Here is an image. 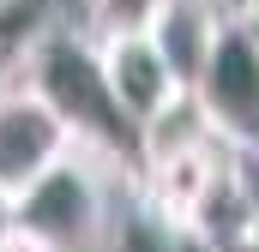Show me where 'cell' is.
Instances as JSON below:
<instances>
[{
    "label": "cell",
    "instance_id": "cell-7",
    "mask_svg": "<svg viewBox=\"0 0 259 252\" xmlns=\"http://www.w3.org/2000/svg\"><path fill=\"white\" fill-rule=\"evenodd\" d=\"M49 30H55V0H0V84L24 78Z\"/></svg>",
    "mask_w": 259,
    "mask_h": 252
},
{
    "label": "cell",
    "instance_id": "cell-3",
    "mask_svg": "<svg viewBox=\"0 0 259 252\" xmlns=\"http://www.w3.org/2000/svg\"><path fill=\"white\" fill-rule=\"evenodd\" d=\"M193 96L235 150L259 156V42L247 36L241 18H223V30L193 78Z\"/></svg>",
    "mask_w": 259,
    "mask_h": 252
},
{
    "label": "cell",
    "instance_id": "cell-12",
    "mask_svg": "<svg viewBox=\"0 0 259 252\" xmlns=\"http://www.w3.org/2000/svg\"><path fill=\"white\" fill-rule=\"evenodd\" d=\"M241 24H247V36H253V42H259V0H253V6H247V12H241Z\"/></svg>",
    "mask_w": 259,
    "mask_h": 252
},
{
    "label": "cell",
    "instance_id": "cell-4",
    "mask_svg": "<svg viewBox=\"0 0 259 252\" xmlns=\"http://www.w3.org/2000/svg\"><path fill=\"white\" fill-rule=\"evenodd\" d=\"M72 150V126L18 78V84H0V192L18 198L36 174H49Z\"/></svg>",
    "mask_w": 259,
    "mask_h": 252
},
{
    "label": "cell",
    "instance_id": "cell-6",
    "mask_svg": "<svg viewBox=\"0 0 259 252\" xmlns=\"http://www.w3.org/2000/svg\"><path fill=\"white\" fill-rule=\"evenodd\" d=\"M217 30H223V12L211 0H169L145 36L163 48V60L175 66V78L193 90V78L205 66V54H211V42H217Z\"/></svg>",
    "mask_w": 259,
    "mask_h": 252
},
{
    "label": "cell",
    "instance_id": "cell-8",
    "mask_svg": "<svg viewBox=\"0 0 259 252\" xmlns=\"http://www.w3.org/2000/svg\"><path fill=\"white\" fill-rule=\"evenodd\" d=\"M169 0H84V36L109 42V36H145L157 24Z\"/></svg>",
    "mask_w": 259,
    "mask_h": 252
},
{
    "label": "cell",
    "instance_id": "cell-5",
    "mask_svg": "<svg viewBox=\"0 0 259 252\" xmlns=\"http://www.w3.org/2000/svg\"><path fill=\"white\" fill-rule=\"evenodd\" d=\"M97 60H103V78H109L115 108H121L133 126H145L169 96L187 90L151 36H109V42H97Z\"/></svg>",
    "mask_w": 259,
    "mask_h": 252
},
{
    "label": "cell",
    "instance_id": "cell-2",
    "mask_svg": "<svg viewBox=\"0 0 259 252\" xmlns=\"http://www.w3.org/2000/svg\"><path fill=\"white\" fill-rule=\"evenodd\" d=\"M103 168L109 156L72 144L49 174H36L30 186L12 198V228L36 234L55 252H91L109 234V198H103Z\"/></svg>",
    "mask_w": 259,
    "mask_h": 252
},
{
    "label": "cell",
    "instance_id": "cell-9",
    "mask_svg": "<svg viewBox=\"0 0 259 252\" xmlns=\"http://www.w3.org/2000/svg\"><path fill=\"white\" fill-rule=\"evenodd\" d=\"M0 252H55V246H42L36 234H24V228H12V234L0 240Z\"/></svg>",
    "mask_w": 259,
    "mask_h": 252
},
{
    "label": "cell",
    "instance_id": "cell-11",
    "mask_svg": "<svg viewBox=\"0 0 259 252\" xmlns=\"http://www.w3.org/2000/svg\"><path fill=\"white\" fill-rule=\"evenodd\" d=\"M6 234H12V198L0 192V240H6Z\"/></svg>",
    "mask_w": 259,
    "mask_h": 252
},
{
    "label": "cell",
    "instance_id": "cell-10",
    "mask_svg": "<svg viewBox=\"0 0 259 252\" xmlns=\"http://www.w3.org/2000/svg\"><path fill=\"white\" fill-rule=\"evenodd\" d=\"M205 252H259V234H229V240H205Z\"/></svg>",
    "mask_w": 259,
    "mask_h": 252
},
{
    "label": "cell",
    "instance_id": "cell-1",
    "mask_svg": "<svg viewBox=\"0 0 259 252\" xmlns=\"http://www.w3.org/2000/svg\"><path fill=\"white\" fill-rule=\"evenodd\" d=\"M24 84L72 126V144L109 156V162H139V126L115 108L109 96V78H103V60H97V42L91 36H72V30H49L36 42V54L24 66Z\"/></svg>",
    "mask_w": 259,
    "mask_h": 252
}]
</instances>
